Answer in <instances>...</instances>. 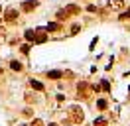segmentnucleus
I'll use <instances>...</instances> for the list:
<instances>
[{
  "label": "nucleus",
  "instance_id": "1",
  "mask_svg": "<svg viewBox=\"0 0 130 126\" xmlns=\"http://www.w3.org/2000/svg\"><path fill=\"white\" fill-rule=\"evenodd\" d=\"M69 118L73 120V122H83V118H85V114H83L81 106H77V104H73V106H69Z\"/></svg>",
  "mask_w": 130,
  "mask_h": 126
},
{
  "label": "nucleus",
  "instance_id": "2",
  "mask_svg": "<svg viewBox=\"0 0 130 126\" xmlns=\"http://www.w3.org/2000/svg\"><path fill=\"white\" fill-rule=\"evenodd\" d=\"M45 39H47V30L45 28H36L34 30V41L36 43H45Z\"/></svg>",
  "mask_w": 130,
  "mask_h": 126
},
{
  "label": "nucleus",
  "instance_id": "3",
  "mask_svg": "<svg viewBox=\"0 0 130 126\" xmlns=\"http://www.w3.org/2000/svg\"><path fill=\"white\" fill-rule=\"evenodd\" d=\"M36 8H38V0H24L22 2V10L24 12H32Z\"/></svg>",
  "mask_w": 130,
  "mask_h": 126
},
{
  "label": "nucleus",
  "instance_id": "4",
  "mask_svg": "<svg viewBox=\"0 0 130 126\" xmlns=\"http://www.w3.org/2000/svg\"><path fill=\"white\" fill-rule=\"evenodd\" d=\"M6 20H8V22H16L18 20V12L14 8H8V10H6Z\"/></svg>",
  "mask_w": 130,
  "mask_h": 126
},
{
  "label": "nucleus",
  "instance_id": "5",
  "mask_svg": "<svg viewBox=\"0 0 130 126\" xmlns=\"http://www.w3.org/2000/svg\"><path fill=\"white\" fill-rule=\"evenodd\" d=\"M108 6L114 10H122L124 8V0H108Z\"/></svg>",
  "mask_w": 130,
  "mask_h": 126
},
{
  "label": "nucleus",
  "instance_id": "6",
  "mask_svg": "<svg viewBox=\"0 0 130 126\" xmlns=\"http://www.w3.org/2000/svg\"><path fill=\"white\" fill-rule=\"evenodd\" d=\"M65 12L67 14H79L81 10H79V6H75V4H69V6H65Z\"/></svg>",
  "mask_w": 130,
  "mask_h": 126
},
{
  "label": "nucleus",
  "instance_id": "7",
  "mask_svg": "<svg viewBox=\"0 0 130 126\" xmlns=\"http://www.w3.org/2000/svg\"><path fill=\"white\" fill-rule=\"evenodd\" d=\"M30 85H32L36 91H43V85H41L40 81H34V79H32V81H30Z\"/></svg>",
  "mask_w": 130,
  "mask_h": 126
},
{
  "label": "nucleus",
  "instance_id": "8",
  "mask_svg": "<svg viewBox=\"0 0 130 126\" xmlns=\"http://www.w3.org/2000/svg\"><path fill=\"white\" fill-rule=\"evenodd\" d=\"M59 28H61V26H59V24H57V22H51V24H49V26H47V28H45V30H47V32H57V30H59Z\"/></svg>",
  "mask_w": 130,
  "mask_h": 126
},
{
  "label": "nucleus",
  "instance_id": "9",
  "mask_svg": "<svg viewBox=\"0 0 130 126\" xmlns=\"http://www.w3.org/2000/svg\"><path fill=\"white\" fill-rule=\"evenodd\" d=\"M61 75H63L61 71H49V73H47V77H51V79H59Z\"/></svg>",
  "mask_w": 130,
  "mask_h": 126
},
{
  "label": "nucleus",
  "instance_id": "10",
  "mask_svg": "<svg viewBox=\"0 0 130 126\" xmlns=\"http://www.w3.org/2000/svg\"><path fill=\"white\" fill-rule=\"evenodd\" d=\"M10 65H12V69H14V71H22V63H18V61H12Z\"/></svg>",
  "mask_w": 130,
  "mask_h": 126
},
{
  "label": "nucleus",
  "instance_id": "11",
  "mask_svg": "<svg viewBox=\"0 0 130 126\" xmlns=\"http://www.w3.org/2000/svg\"><path fill=\"white\" fill-rule=\"evenodd\" d=\"M26 39H28V41H34V30H28V32H26Z\"/></svg>",
  "mask_w": 130,
  "mask_h": 126
},
{
  "label": "nucleus",
  "instance_id": "12",
  "mask_svg": "<svg viewBox=\"0 0 130 126\" xmlns=\"http://www.w3.org/2000/svg\"><path fill=\"white\" fill-rule=\"evenodd\" d=\"M95 126H106V120L105 118H97V120H95Z\"/></svg>",
  "mask_w": 130,
  "mask_h": 126
},
{
  "label": "nucleus",
  "instance_id": "13",
  "mask_svg": "<svg viewBox=\"0 0 130 126\" xmlns=\"http://www.w3.org/2000/svg\"><path fill=\"white\" fill-rule=\"evenodd\" d=\"M101 89H103V91H110V85H108V81H103V83H101Z\"/></svg>",
  "mask_w": 130,
  "mask_h": 126
},
{
  "label": "nucleus",
  "instance_id": "14",
  "mask_svg": "<svg viewBox=\"0 0 130 126\" xmlns=\"http://www.w3.org/2000/svg\"><path fill=\"white\" fill-rule=\"evenodd\" d=\"M67 12H65V10H61V12H59V14H57V20H65V18H67Z\"/></svg>",
  "mask_w": 130,
  "mask_h": 126
},
{
  "label": "nucleus",
  "instance_id": "15",
  "mask_svg": "<svg viewBox=\"0 0 130 126\" xmlns=\"http://www.w3.org/2000/svg\"><path fill=\"white\" fill-rule=\"evenodd\" d=\"M97 106H99L101 110H105V108H106V101H99V102H97Z\"/></svg>",
  "mask_w": 130,
  "mask_h": 126
},
{
  "label": "nucleus",
  "instance_id": "16",
  "mask_svg": "<svg viewBox=\"0 0 130 126\" xmlns=\"http://www.w3.org/2000/svg\"><path fill=\"white\" fill-rule=\"evenodd\" d=\"M79 30H81V26H79V24H75L73 28H71V34H77V32H79Z\"/></svg>",
  "mask_w": 130,
  "mask_h": 126
},
{
  "label": "nucleus",
  "instance_id": "17",
  "mask_svg": "<svg viewBox=\"0 0 130 126\" xmlns=\"http://www.w3.org/2000/svg\"><path fill=\"white\" fill-rule=\"evenodd\" d=\"M30 126H43V124H41V120H34Z\"/></svg>",
  "mask_w": 130,
  "mask_h": 126
},
{
  "label": "nucleus",
  "instance_id": "18",
  "mask_svg": "<svg viewBox=\"0 0 130 126\" xmlns=\"http://www.w3.org/2000/svg\"><path fill=\"white\" fill-rule=\"evenodd\" d=\"M30 51V45H22V53H28Z\"/></svg>",
  "mask_w": 130,
  "mask_h": 126
},
{
  "label": "nucleus",
  "instance_id": "19",
  "mask_svg": "<svg viewBox=\"0 0 130 126\" xmlns=\"http://www.w3.org/2000/svg\"><path fill=\"white\" fill-rule=\"evenodd\" d=\"M126 18H130V8H128V14H122L120 16V20H126Z\"/></svg>",
  "mask_w": 130,
  "mask_h": 126
}]
</instances>
